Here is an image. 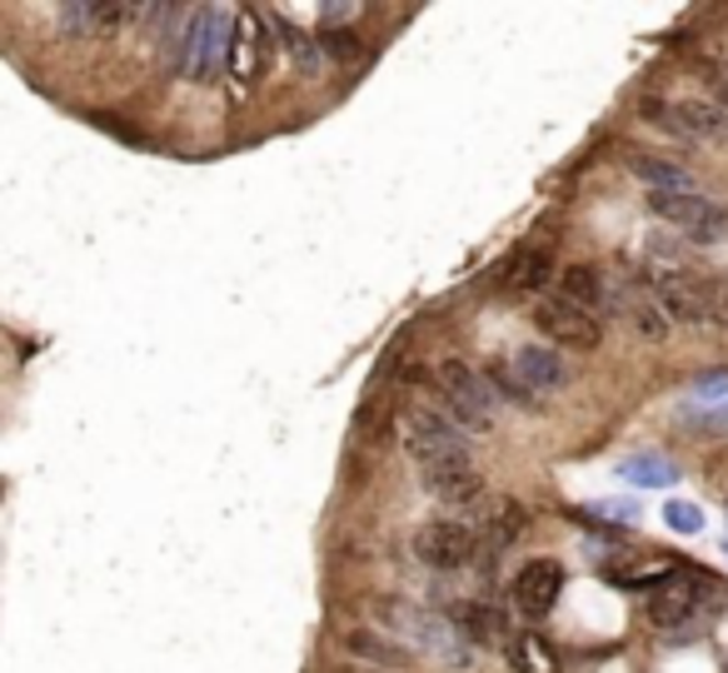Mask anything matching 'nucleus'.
Listing matches in <instances>:
<instances>
[{
    "mask_svg": "<svg viewBox=\"0 0 728 673\" xmlns=\"http://www.w3.org/2000/svg\"><path fill=\"white\" fill-rule=\"evenodd\" d=\"M414 554H419L424 569L449 574V569L474 564V559L484 554V543H479V534L469 529V524H459V519H429V524L414 529Z\"/></svg>",
    "mask_w": 728,
    "mask_h": 673,
    "instance_id": "obj_7",
    "label": "nucleus"
},
{
    "mask_svg": "<svg viewBox=\"0 0 728 673\" xmlns=\"http://www.w3.org/2000/svg\"><path fill=\"white\" fill-rule=\"evenodd\" d=\"M504 653H509L514 673H559V653L549 649L539 633H514V639L504 643Z\"/></svg>",
    "mask_w": 728,
    "mask_h": 673,
    "instance_id": "obj_19",
    "label": "nucleus"
},
{
    "mask_svg": "<svg viewBox=\"0 0 728 673\" xmlns=\"http://www.w3.org/2000/svg\"><path fill=\"white\" fill-rule=\"evenodd\" d=\"M614 290H619V280H609L604 270H594V265H569L564 270V300L584 304L589 315H614Z\"/></svg>",
    "mask_w": 728,
    "mask_h": 673,
    "instance_id": "obj_14",
    "label": "nucleus"
},
{
    "mask_svg": "<svg viewBox=\"0 0 728 673\" xmlns=\"http://www.w3.org/2000/svg\"><path fill=\"white\" fill-rule=\"evenodd\" d=\"M60 21V35H96V0H70L55 11Z\"/></svg>",
    "mask_w": 728,
    "mask_h": 673,
    "instance_id": "obj_25",
    "label": "nucleus"
},
{
    "mask_svg": "<svg viewBox=\"0 0 728 673\" xmlns=\"http://www.w3.org/2000/svg\"><path fill=\"white\" fill-rule=\"evenodd\" d=\"M400 435H404V449L419 459V469L445 464V459H469V435L445 410H435V404H414V410L404 414Z\"/></svg>",
    "mask_w": 728,
    "mask_h": 673,
    "instance_id": "obj_5",
    "label": "nucleus"
},
{
    "mask_svg": "<svg viewBox=\"0 0 728 673\" xmlns=\"http://www.w3.org/2000/svg\"><path fill=\"white\" fill-rule=\"evenodd\" d=\"M619 474L629 479V484H639V489H663V484H674L679 479V469L663 455H634V459L619 464Z\"/></svg>",
    "mask_w": 728,
    "mask_h": 673,
    "instance_id": "obj_23",
    "label": "nucleus"
},
{
    "mask_svg": "<svg viewBox=\"0 0 728 673\" xmlns=\"http://www.w3.org/2000/svg\"><path fill=\"white\" fill-rule=\"evenodd\" d=\"M490 384H494V394H500V400H509V404H524V410H534V404H539V394L529 390V384L519 380V370H514V359H494L490 370Z\"/></svg>",
    "mask_w": 728,
    "mask_h": 673,
    "instance_id": "obj_24",
    "label": "nucleus"
},
{
    "mask_svg": "<svg viewBox=\"0 0 728 673\" xmlns=\"http://www.w3.org/2000/svg\"><path fill=\"white\" fill-rule=\"evenodd\" d=\"M549 274H555V260H549V250H539V245H524L519 255L509 260V270H504V280L514 284V290H544L549 284Z\"/></svg>",
    "mask_w": 728,
    "mask_h": 673,
    "instance_id": "obj_20",
    "label": "nucleus"
},
{
    "mask_svg": "<svg viewBox=\"0 0 728 673\" xmlns=\"http://www.w3.org/2000/svg\"><path fill=\"white\" fill-rule=\"evenodd\" d=\"M594 514H598V519H629L634 504H629V500H598Z\"/></svg>",
    "mask_w": 728,
    "mask_h": 673,
    "instance_id": "obj_30",
    "label": "nucleus"
},
{
    "mask_svg": "<svg viewBox=\"0 0 728 673\" xmlns=\"http://www.w3.org/2000/svg\"><path fill=\"white\" fill-rule=\"evenodd\" d=\"M270 21H265L260 5H239L235 11V31H229V55H225V76L229 90L245 96V90L260 86L265 60H270Z\"/></svg>",
    "mask_w": 728,
    "mask_h": 673,
    "instance_id": "obj_4",
    "label": "nucleus"
},
{
    "mask_svg": "<svg viewBox=\"0 0 728 673\" xmlns=\"http://www.w3.org/2000/svg\"><path fill=\"white\" fill-rule=\"evenodd\" d=\"M643 284L653 290V300L663 304V315L674 319V325H704L708 315V304L704 294H698L694 284V270H674V265H653L649 274H643Z\"/></svg>",
    "mask_w": 728,
    "mask_h": 673,
    "instance_id": "obj_8",
    "label": "nucleus"
},
{
    "mask_svg": "<svg viewBox=\"0 0 728 673\" xmlns=\"http://www.w3.org/2000/svg\"><path fill=\"white\" fill-rule=\"evenodd\" d=\"M484 529H490V543H484V549H509V543L529 529V509L514 504V500H500V504H494V514L484 519Z\"/></svg>",
    "mask_w": 728,
    "mask_h": 673,
    "instance_id": "obj_22",
    "label": "nucleus"
},
{
    "mask_svg": "<svg viewBox=\"0 0 728 673\" xmlns=\"http://www.w3.org/2000/svg\"><path fill=\"white\" fill-rule=\"evenodd\" d=\"M514 370H519V380L529 384L534 394H555V390H564L569 384V364H564V355H559L555 345H524V349H514Z\"/></svg>",
    "mask_w": 728,
    "mask_h": 673,
    "instance_id": "obj_13",
    "label": "nucleus"
},
{
    "mask_svg": "<svg viewBox=\"0 0 728 673\" xmlns=\"http://www.w3.org/2000/svg\"><path fill=\"white\" fill-rule=\"evenodd\" d=\"M663 120H669L684 141L728 155V105H718V100H679V105L663 110Z\"/></svg>",
    "mask_w": 728,
    "mask_h": 673,
    "instance_id": "obj_10",
    "label": "nucleus"
},
{
    "mask_svg": "<svg viewBox=\"0 0 728 673\" xmlns=\"http://www.w3.org/2000/svg\"><path fill=\"white\" fill-rule=\"evenodd\" d=\"M629 170L649 180V190H694V175L679 160H659V155H629Z\"/></svg>",
    "mask_w": 728,
    "mask_h": 673,
    "instance_id": "obj_21",
    "label": "nucleus"
},
{
    "mask_svg": "<svg viewBox=\"0 0 728 673\" xmlns=\"http://www.w3.org/2000/svg\"><path fill=\"white\" fill-rule=\"evenodd\" d=\"M564 588V569L555 559H529L509 584V604L519 608V619H549Z\"/></svg>",
    "mask_w": 728,
    "mask_h": 673,
    "instance_id": "obj_9",
    "label": "nucleus"
},
{
    "mask_svg": "<svg viewBox=\"0 0 728 673\" xmlns=\"http://www.w3.org/2000/svg\"><path fill=\"white\" fill-rule=\"evenodd\" d=\"M534 325H539V335L549 339L555 349H579V355H589V349L604 345V319L589 315L584 304L564 300V294H555V300H539V310H534Z\"/></svg>",
    "mask_w": 728,
    "mask_h": 673,
    "instance_id": "obj_6",
    "label": "nucleus"
},
{
    "mask_svg": "<svg viewBox=\"0 0 728 673\" xmlns=\"http://www.w3.org/2000/svg\"><path fill=\"white\" fill-rule=\"evenodd\" d=\"M229 31H235V11L225 5H195L186 25V45H180V70L195 86H210L220 76L229 55Z\"/></svg>",
    "mask_w": 728,
    "mask_h": 673,
    "instance_id": "obj_2",
    "label": "nucleus"
},
{
    "mask_svg": "<svg viewBox=\"0 0 728 673\" xmlns=\"http://www.w3.org/2000/svg\"><path fill=\"white\" fill-rule=\"evenodd\" d=\"M614 315H619L639 339H669V329H674V319L663 315V304L653 300V290L643 280H619V290H614Z\"/></svg>",
    "mask_w": 728,
    "mask_h": 673,
    "instance_id": "obj_11",
    "label": "nucleus"
},
{
    "mask_svg": "<svg viewBox=\"0 0 728 673\" xmlns=\"http://www.w3.org/2000/svg\"><path fill=\"white\" fill-rule=\"evenodd\" d=\"M663 519H669V529H679V534H698L704 529V514H698V504H669L663 509Z\"/></svg>",
    "mask_w": 728,
    "mask_h": 673,
    "instance_id": "obj_28",
    "label": "nucleus"
},
{
    "mask_svg": "<svg viewBox=\"0 0 728 673\" xmlns=\"http://www.w3.org/2000/svg\"><path fill=\"white\" fill-rule=\"evenodd\" d=\"M349 653H359V659H374V663H400L404 649H394V643H380V633H349Z\"/></svg>",
    "mask_w": 728,
    "mask_h": 673,
    "instance_id": "obj_27",
    "label": "nucleus"
},
{
    "mask_svg": "<svg viewBox=\"0 0 728 673\" xmlns=\"http://www.w3.org/2000/svg\"><path fill=\"white\" fill-rule=\"evenodd\" d=\"M694 284H698V294H704L708 315H714V319H728V274L694 270Z\"/></svg>",
    "mask_w": 728,
    "mask_h": 673,
    "instance_id": "obj_26",
    "label": "nucleus"
},
{
    "mask_svg": "<svg viewBox=\"0 0 728 673\" xmlns=\"http://www.w3.org/2000/svg\"><path fill=\"white\" fill-rule=\"evenodd\" d=\"M435 384H439V404H445V414L459 424V429H474V435H490L494 429V404H500V394H494L490 374H479L474 364H464V359H445L435 370Z\"/></svg>",
    "mask_w": 728,
    "mask_h": 673,
    "instance_id": "obj_1",
    "label": "nucleus"
},
{
    "mask_svg": "<svg viewBox=\"0 0 728 673\" xmlns=\"http://www.w3.org/2000/svg\"><path fill=\"white\" fill-rule=\"evenodd\" d=\"M424 489L435 494L439 504H474L484 494V474L474 469V459H445V464H424Z\"/></svg>",
    "mask_w": 728,
    "mask_h": 673,
    "instance_id": "obj_12",
    "label": "nucleus"
},
{
    "mask_svg": "<svg viewBox=\"0 0 728 673\" xmlns=\"http://www.w3.org/2000/svg\"><path fill=\"white\" fill-rule=\"evenodd\" d=\"M265 21H270V31L280 35V45L294 55V66H300V70H320L329 60L325 41H320V35H310V31H300V25H294V15L284 11V5H280V11H265Z\"/></svg>",
    "mask_w": 728,
    "mask_h": 673,
    "instance_id": "obj_16",
    "label": "nucleus"
},
{
    "mask_svg": "<svg viewBox=\"0 0 728 673\" xmlns=\"http://www.w3.org/2000/svg\"><path fill=\"white\" fill-rule=\"evenodd\" d=\"M449 624H455L459 639H464V643H479V649L500 643V633H504L500 608L484 604V598H459V604H449Z\"/></svg>",
    "mask_w": 728,
    "mask_h": 673,
    "instance_id": "obj_15",
    "label": "nucleus"
},
{
    "mask_svg": "<svg viewBox=\"0 0 728 673\" xmlns=\"http://www.w3.org/2000/svg\"><path fill=\"white\" fill-rule=\"evenodd\" d=\"M649 619L663 624V629H688V624H698V594L684 584H669L653 594L649 604Z\"/></svg>",
    "mask_w": 728,
    "mask_h": 673,
    "instance_id": "obj_18",
    "label": "nucleus"
},
{
    "mask_svg": "<svg viewBox=\"0 0 728 673\" xmlns=\"http://www.w3.org/2000/svg\"><path fill=\"white\" fill-rule=\"evenodd\" d=\"M315 21H325V25H339V21H359V5H315Z\"/></svg>",
    "mask_w": 728,
    "mask_h": 673,
    "instance_id": "obj_29",
    "label": "nucleus"
},
{
    "mask_svg": "<svg viewBox=\"0 0 728 673\" xmlns=\"http://www.w3.org/2000/svg\"><path fill=\"white\" fill-rule=\"evenodd\" d=\"M609 579L619 588H669L679 579L674 564H663V559H643V554H629V559H614L609 564Z\"/></svg>",
    "mask_w": 728,
    "mask_h": 673,
    "instance_id": "obj_17",
    "label": "nucleus"
},
{
    "mask_svg": "<svg viewBox=\"0 0 728 673\" xmlns=\"http://www.w3.org/2000/svg\"><path fill=\"white\" fill-rule=\"evenodd\" d=\"M649 210L694 245H724L728 239V205L698 195V190H649Z\"/></svg>",
    "mask_w": 728,
    "mask_h": 673,
    "instance_id": "obj_3",
    "label": "nucleus"
}]
</instances>
